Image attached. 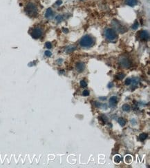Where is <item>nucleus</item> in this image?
<instances>
[{
  "mask_svg": "<svg viewBox=\"0 0 150 168\" xmlns=\"http://www.w3.org/2000/svg\"><path fill=\"white\" fill-rule=\"evenodd\" d=\"M113 86H114V85H113V83H110L108 85V87H109V88H110V87H112Z\"/></svg>",
  "mask_w": 150,
  "mask_h": 168,
  "instance_id": "nucleus-28",
  "label": "nucleus"
},
{
  "mask_svg": "<svg viewBox=\"0 0 150 168\" xmlns=\"http://www.w3.org/2000/svg\"><path fill=\"white\" fill-rule=\"evenodd\" d=\"M140 37L142 40L143 41H147L150 38V34L148 33V31L147 30H143L141 31L140 33Z\"/></svg>",
  "mask_w": 150,
  "mask_h": 168,
  "instance_id": "nucleus-6",
  "label": "nucleus"
},
{
  "mask_svg": "<svg viewBox=\"0 0 150 168\" xmlns=\"http://www.w3.org/2000/svg\"><path fill=\"white\" fill-rule=\"evenodd\" d=\"M124 77H125V75L122 74V73H119V74H118V75H116V79H119V80H121Z\"/></svg>",
  "mask_w": 150,
  "mask_h": 168,
  "instance_id": "nucleus-17",
  "label": "nucleus"
},
{
  "mask_svg": "<svg viewBox=\"0 0 150 168\" xmlns=\"http://www.w3.org/2000/svg\"><path fill=\"white\" fill-rule=\"evenodd\" d=\"M75 68H76V70L79 72H82L84 70V68H85V65H84V64L82 63V62H78V63H77V64H76Z\"/></svg>",
  "mask_w": 150,
  "mask_h": 168,
  "instance_id": "nucleus-8",
  "label": "nucleus"
},
{
  "mask_svg": "<svg viewBox=\"0 0 150 168\" xmlns=\"http://www.w3.org/2000/svg\"><path fill=\"white\" fill-rule=\"evenodd\" d=\"M117 103H118V98L115 96L111 97L109 100V103L110 107H115L116 104H117Z\"/></svg>",
  "mask_w": 150,
  "mask_h": 168,
  "instance_id": "nucleus-7",
  "label": "nucleus"
},
{
  "mask_svg": "<svg viewBox=\"0 0 150 168\" xmlns=\"http://www.w3.org/2000/svg\"><path fill=\"white\" fill-rule=\"evenodd\" d=\"M137 3H138L137 0H125V4L131 7H133L134 6H136L137 4Z\"/></svg>",
  "mask_w": 150,
  "mask_h": 168,
  "instance_id": "nucleus-9",
  "label": "nucleus"
},
{
  "mask_svg": "<svg viewBox=\"0 0 150 168\" xmlns=\"http://www.w3.org/2000/svg\"><path fill=\"white\" fill-rule=\"evenodd\" d=\"M62 1L61 0H58V1H56V4L58 5V6L61 5V4H62Z\"/></svg>",
  "mask_w": 150,
  "mask_h": 168,
  "instance_id": "nucleus-26",
  "label": "nucleus"
},
{
  "mask_svg": "<svg viewBox=\"0 0 150 168\" xmlns=\"http://www.w3.org/2000/svg\"><path fill=\"white\" fill-rule=\"evenodd\" d=\"M104 35L105 37L110 41H114L115 40L118 38V35L117 33H115V31L112 28H107L105 30L104 32Z\"/></svg>",
  "mask_w": 150,
  "mask_h": 168,
  "instance_id": "nucleus-3",
  "label": "nucleus"
},
{
  "mask_svg": "<svg viewBox=\"0 0 150 168\" xmlns=\"http://www.w3.org/2000/svg\"><path fill=\"white\" fill-rule=\"evenodd\" d=\"M30 35L33 39H39L42 35V30L40 28H35L31 30Z\"/></svg>",
  "mask_w": 150,
  "mask_h": 168,
  "instance_id": "nucleus-4",
  "label": "nucleus"
},
{
  "mask_svg": "<svg viewBox=\"0 0 150 168\" xmlns=\"http://www.w3.org/2000/svg\"><path fill=\"white\" fill-rule=\"evenodd\" d=\"M46 47L48 49H51L52 48V44L50 42H46Z\"/></svg>",
  "mask_w": 150,
  "mask_h": 168,
  "instance_id": "nucleus-25",
  "label": "nucleus"
},
{
  "mask_svg": "<svg viewBox=\"0 0 150 168\" xmlns=\"http://www.w3.org/2000/svg\"><path fill=\"white\" fill-rule=\"evenodd\" d=\"M132 161V157H131V156L128 155V156L125 157V162L129 164V163H131Z\"/></svg>",
  "mask_w": 150,
  "mask_h": 168,
  "instance_id": "nucleus-15",
  "label": "nucleus"
},
{
  "mask_svg": "<svg viewBox=\"0 0 150 168\" xmlns=\"http://www.w3.org/2000/svg\"><path fill=\"white\" fill-rule=\"evenodd\" d=\"M125 84H126L127 86L131 85V84H132V79H130V78H127V79H126V80H125Z\"/></svg>",
  "mask_w": 150,
  "mask_h": 168,
  "instance_id": "nucleus-20",
  "label": "nucleus"
},
{
  "mask_svg": "<svg viewBox=\"0 0 150 168\" xmlns=\"http://www.w3.org/2000/svg\"><path fill=\"white\" fill-rule=\"evenodd\" d=\"M53 15V12L52 9L50 8H48V9L46 10V13H45V17H46V18H49L51 17Z\"/></svg>",
  "mask_w": 150,
  "mask_h": 168,
  "instance_id": "nucleus-10",
  "label": "nucleus"
},
{
  "mask_svg": "<svg viewBox=\"0 0 150 168\" xmlns=\"http://www.w3.org/2000/svg\"><path fill=\"white\" fill-rule=\"evenodd\" d=\"M44 54L46 55V57H51V56L52 55V53L50 52L49 50H46V51H45V52H44Z\"/></svg>",
  "mask_w": 150,
  "mask_h": 168,
  "instance_id": "nucleus-23",
  "label": "nucleus"
},
{
  "mask_svg": "<svg viewBox=\"0 0 150 168\" xmlns=\"http://www.w3.org/2000/svg\"><path fill=\"white\" fill-rule=\"evenodd\" d=\"M122 109L125 112H129L130 110H131V107H130L129 105L124 104L122 105Z\"/></svg>",
  "mask_w": 150,
  "mask_h": 168,
  "instance_id": "nucleus-11",
  "label": "nucleus"
},
{
  "mask_svg": "<svg viewBox=\"0 0 150 168\" xmlns=\"http://www.w3.org/2000/svg\"><path fill=\"white\" fill-rule=\"evenodd\" d=\"M120 64L122 68H128L131 65V62H130L129 59L127 57H122L120 59Z\"/></svg>",
  "mask_w": 150,
  "mask_h": 168,
  "instance_id": "nucleus-5",
  "label": "nucleus"
},
{
  "mask_svg": "<svg viewBox=\"0 0 150 168\" xmlns=\"http://www.w3.org/2000/svg\"><path fill=\"white\" fill-rule=\"evenodd\" d=\"M118 123L120 124V126L123 127V126H125V124H126V121H125L123 118H119V119H118Z\"/></svg>",
  "mask_w": 150,
  "mask_h": 168,
  "instance_id": "nucleus-12",
  "label": "nucleus"
},
{
  "mask_svg": "<svg viewBox=\"0 0 150 168\" xmlns=\"http://www.w3.org/2000/svg\"><path fill=\"white\" fill-rule=\"evenodd\" d=\"M82 95H83V96H84V97H87V96H89V90H84V91H83V92H82Z\"/></svg>",
  "mask_w": 150,
  "mask_h": 168,
  "instance_id": "nucleus-22",
  "label": "nucleus"
},
{
  "mask_svg": "<svg viewBox=\"0 0 150 168\" xmlns=\"http://www.w3.org/2000/svg\"><path fill=\"white\" fill-rule=\"evenodd\" d=\"M114 162H115V163L118 164L121 161V157H119L118 155H117V156H115V157H114Z\"/></svg>",
  "mask_w": 150,
  "mask_h": 168,
  "instance_id": "nucleus-14",
  "label": "nucleus"
},
{
  "mask_svg": "<svg viewBox=\"0 0 150 168\" xmlns=\"http://www.w3.org/2000/svg\"><path fill=\"white\" fill-rule=\"evenodd\" d=\"M63 31L64 32V33H68V29H66V28H63Z\"/></svg>",
  "mask_w": 150,
  "mask_h": 168,
  "instance_id": "nucleus-27",
  "label": "nucleus"
},
{
  "mask_svg": "<svg viewBox=\"0 0 150 168\" xmlns=\"http://www.w3.org/2000/svg\"><path fill=\"white\" fill-rule=\"evenodd\" d=\"M75 49V48H74V47H70V48H67V50H66V52H72V51H73Z\"/></svg>",
  "mask_w": 150,
  "mask_h": 168,
  "instance_id": "nucleus-24",
  "label": "nucleus"
},
{
  "mask_svg": "<svg viewBox=\"0 0 150 168\" xmlns=\"http://www.w3.org/2000/svg\"><path fill=\"white\" fill-rule=\"evenodd\" d=\"M139 82V79L138 78H133V79H132V83L133 84V86H136L138 83Z\"/></svg>",
  "mask_w": 150,
  "mask_h": 168,
  "instance_id": "nucleus-16",
  "label": "nucleus"
},
{
  "mask_svg": "<svg viewBox=\"0 0 150 168\" xmlns=\"http://www.w3.org/2000/svg\"><path fill=\"white\" fill-rule=\"evenodd\" d=\"M24 11L29 16L32 17H35L37 14V8L35 4L32 2H30L26 6Z\"/></svg>",
  "mask_w": 150,
  "mask_h": 168,
  "instance_id": "nucleus-1",
  "label": "nucleus"
},
{
  "mask_svg": "<svg viewBox=\"0 0 150 168\" xmlns=\"http://www.w3.org/2000/svg\"><path fill=\"white\" fill-rule=\"evenodd\" d=\"M138 26H139V23H138V22H136L135 23H133V25L132 26V29H133V30H136V29H137L138 28Z\"/></svg>",
  "mask_w": 150,
  "mask_h": 168,
  "instance_id": "nucleus-19",
  "label": "nucleus"
},
{
  "mask_svg": "<svg viewBox=\"0 0 150 168\" xmlns=\"http://www.w3.org/2000/svg\"><path fill=\"white\" fill-rule=\"evenodd\" d=\"M80 83L81 87H85L87 86V83L86 82V81H84V80H82V81L80 82Z\"/></svg>",
  "mask_w": 150,
  "mask_h": 168,
  "instance_id": "nucleus-18",
  "label": "nucleus"
},
{
  "mask_svg": "<svg viewBox=\"0 0 150 168\" xmlns=\"http://www.w3.org/2000/svg\"><path fill=\"white\" fill-rule=\"evenodd\" d=\"M80 43L81 46L84 47V48H89L93 45L94 39L90 35H85L81 39Z\"/></svg>",
  "mask_w": 150,
  "mask_h": 168,
  "instance_id": "nucleus-2",
  "label": "nucleus"
},
{
  "mask_svg": "<svg viewBox=\"0 0 150 168\" xmlns=\"http://www.w3.org/2000/svg\"><path fill=\"white\" fill-rule=\"evenodd\" d=\"M147 136H148L147 134L142 133L140 135V139L141 141H144L145 139L147 138Z\"/></svg>",
  "mask_w": 150,
  "mask_h": 168,
  "instance_id": "nucleus-13",
  "label": "nucleus"
},
{
  "mask_svg": "<svg viewBox=\"0 0 150 168\" xmlns=\"http://www.w3.org/2000/svg\"><path fill=\"white\" fill-rule=\"evenodd\" d=\"M55 20H56L58 22H61L62 21V17L60 16V15H58V16H57V17H55Z\"/></svg>",
  "mask_w": 150,
  "mask_h": 168,
  "instance_id": "nucleus-21",
  "label": "nucleus"
}]
</instances>
